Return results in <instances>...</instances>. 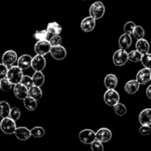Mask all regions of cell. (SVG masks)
Wrapping results in <instances>:
<instances>
[{"label": "cell", "mask_w": 151, "mask_h": 151, "mask_svg": "<svg viewBox=\"0 0 151 151\" xmlns=\"http://www.w3.org/2000/svg\"><path fill=\"white\" fill-rule=\"evenodd\" d=\"M31 135L35 138H41L46 134V131L44 128L41 126H35L30 130Z\"/></svg>", "instance_id": "cell-29"}, {"label": "cell", "mask_w": 151, "mask_h": 151, "mask_svg": "<svg viewBox=\"0 0 151 151\" xmlns=\"http://www.w3.org/2000/svg\"><path fill=\"white\" fill-rule=\"evenodd\" d=\"M9 116H10V118H12L13 120H15L16 122V121L19 120V119H20V117H21L20 110H19V109H18V108H16V107L11 108Z\"/></svg>", "instance_id": "cell-35"}, {"label": "cell", "mask_w": 151, "mask_h": 151, "mask_svg": "<svg viewBox=\"0 0 151 151\" xmlns=\"http://www.w3.org/2000/svg\"><path fill=\"white\" fill-rule=\"evenodd\" d=\"M96 26V19L91 16L84 18L81 23V28L83 32H89L94 29Z\"/></svg>", "instance_id": "cell-13"}, {"label": "cell", "mask_w": 151, "mask_h": 151, "mask_svg": "<svg viewBox=\"0 0 151 151\" xmlns=\"http://www.w3.org/2000/svg\"><path fill=\"white\" fill-rule=\"evenodd\" d=\"M118 43H119V48L127 50L131 47L132 44V38L129 34L124 33L119 37Z\"/></svg>", "instance_id": "cell-20"}, {"label": "cell", "mask_w": 151, "mask_h": 151, "mask_svg": "<svg viewBox=\"0 0 151 151\" xmlns=\"http://www.w3.org/2000/svg\"><path fill=\"white\" fill-rule=\"evenodd\" d=\"M12 85H13L12 83L7 79V77L1 78V80H0V88H1V91H10L12 88Z\"/></svg>", "instance_id": "cell-31"}, {"label": "cell", "mask_w": 151, "mask_h": 151, "mask_svg": "<svg viewBox=\"0 0 151 151\" xmlns=\"http://www.w3.org/2000/svg\"><path fill=\"white\" fill-rule=\"evenodd\" d=\"M0 128L4 134H7V135L14 134L17 128L16 121L13 120L10 116L2 118L0 122Z\"/></svg>", "instance_id": "cell-2"}, {"label": "cell", "mask_w": 151, "mask_h": 151, "mask_svg": "<svg viewBox=\"0 0 151 151\" xmlns=\"http://www.w3.org/2000/svg\"><path fill=\"white\" fill-rule=\"evenodd\" d=\"M141 63L145 68L151 69V53L147 52L143 54Z\"/></svg>", "instance_id": "cell-33"}, {"label": "cell", "mask_w": 151, "mask_h": 151, "mask_svg": "<svg viewBox=\"0 0 151 151\" xmlns=\"http://www.w3.org/2000/svg\"><path fill=\"white\" fill-rule=\"evenodd\" d=\"M129 60V56L127 51L123 49L116 50L113 55V62L115 66H122L126 64L127 62Z\"/></svg>", "instance_id": "cell-4"}, {"label": "cell", "mask_w": 151, "mask_h": 151, "mask_svg": "<svg viewBox=\"0 0 151 151\" xmlns=\"http://www.w3.org/2000/svg\"><path fill=\"white\" fill-rule=\"evenodd\" d=\"M33 37L38 41H41V40H47V41H49L52 36L50 35L47 29H43V30L35 31V33L33 34Z\"/></svg>", "instance_id": "cell-26"}, {"label": "cell", "mask_w": 151, "mask_h": 151, "mask_svg": "<svg viewBox=\"0 0 151 151\" xmlns=\"http://www.w3.org/2000/svg\"><path fill=\"white\" fill-rule=\"evenodd\" d=\"M136 50L139 51L142 54H145V53L149 52V50H150V44L145 38L137 40V43H136Z\"/></svg>", "instance_id": "cell-21"}, {"label": "cell", "mask_w": 151, "mask_h": 151, "mask_svg": "<svg viewBox=\"0 0 151 151\" xmlns=\"http://www.w3.org/2000/svg\"><path fill=\"white\" fill-rule=\"evenodd\" d=\"M32 80H33L34 85L37 86H42L45 81V77L41 71H37L32 75Z\"/></svg>", "instance_id": "cell-25"}, {"label": "cell", "mask_w": 151, "mask_h": 151, "mask_svg": "<svg viewBox=\"0 0 151 151\" xmlns=\"http://www.w3.org/2000/svg\"><path fill=\"white\" fill-rule=\"evenodd\" d=\"M105 103L109 106H114L119 103L120 97L119 94L115 89H107L103 96Z\"/></svg>", "instance_id": "cell-5"}, {"label": "cell", "mask_w": 151, "mask_h": 151, "mask_svg": "<svg viewBox=\"0 0 151 151\" xmlns=\"http://www.w3.org/2000/svg\"><path fill=\"white\" fill-rule=\"evenodd\" d=\"M66 50L61 45L52 46L50 50V55L55 60H63L66 57Z\"/></svg>", "instance_id": "cell-11"}, {"label": "cell", "mask_w": 151, "mask_h": 151, "mask_svg": "<svg viewBox=\"0 0 151 151\" xmlns=\"http://www.w3.org/2000/svg\"><path fill=\"white\" fill-rule=\"evenodd\" d=\"M90 145H91V149L92 151H103L104 150L103 142H101L99 140L96 139Z\"/></svg>", "instance_id": "cell-36"}, {"label": "cell", "mask_w": 151, "mask_h": 151, "mask_svg": "<svg viewBox=\"0 0 151 151\" xmlns=\"http://www.w3.org/2000/svg\"><path fill=\"white\" fill-rule=\"evenodd\" d=\"M24 102V106L26 108L27 110L29 111H33L35 110L37 108V100L32 98L30 96H27L24 100H23Z\"/></svg>", "instance_id": "cell-24"}, {"label": "cell", "mask_w": 151, "mask_h": 151, "mask_svg": "<svg viewBox=\"0 0 151 151\" xmlns=\"http://www.w3.org/2000/svg\"><path fill=\"white\" fill-rule=\"evenodd\" d=\"M50 43L51 44L52 47V46H58L61 45L62 44V38L60 36V35H52L49 40Z\"/></svg>", "instance_id": "cell-38"}, {"label": "cell", "mask_w": 151, "mask_h": 151, "mask_svg": "<svg viewBox=\"0 0 151 151\" xmlns=\"http://www.w3.org/2000/svg\"><path fill=\"white\" fill-rule=\"evenodd\" d=\"M13 94L15 97L19 100H24L27 96H29V88L25 86L22 83L14 85L13 88Z\"/></svg>", "instance_id": "cell-9"}, {"label": "cell", "mask_w": 151, "mask_h": 151, "mask_svg": "<svg viewBox=\"0 0 151 151\" xmlns=\"http://www.w3.org/2000/svg\"><path fill=\"white\" fill-rule=\"evenodd\" d=\"M83 1H86V0H83Z\"/></svg>", "instance_id": "cell-42"}, {"label": "cell", "mask_w": 151, "mask_h": 151, "mask_svg": "<svg viewBox=\"0 0 151 151\" xmlns=\"http://www.w3.org/2000/svg\"><path fill=\"white\" fill-rule=\"evenodd\" d=\"M136 26H137V25H136V24L134 23V22H132V21H129V22H126V23L125 24V25H124V27H123L124 32H125V33L129 34V35H132L133 32H134V29Z\"/></svg>", "instance_id": "cell-34"}, {"label": "cell", "mask_w": 151, "mask_h": 151, "mask_svg": "<svg viewBox=\"0 0 151 151\" xmlns=\"http://www.w3.org/2000/svg\"><path fill=\"white\" fill-rule=\"evenodd\" d=\"M9 67L7 66H6L5 64H4L3 63H1L0 64V78H3L7 77V72H8Z\"/></svg>", "instance_id": "cell-40"}, {"label": "cell", "mask_w": 151, "mask_h": 151, "mask_svg": "<svg viewBox=\"0 0 151 151\" xmlns=\"http://www.w3.org/2000/svg\"><path fill=\"white\" fill-rule=\"evenodd\" d=\"M17 53L14 50H7L3 54L1 58V63L5 64L8 67L14 66L15 63H17Z\"/></svg>", "instance_id": "cell-8"}, {"label": "cell", "mask_w": 151, "mask_h": 151, "mask_svg": "<svg viewBox=\"0 0 151 151\" xmlns=\"http://www.w3.org/2000/svg\"><path fill=\"white\" fill-rule=\"evenodd\" d=\"M142 55H143L142 53L138 51L137 50H133V51L130 52L128 53L129 60L131 62H134V63H137V62H141Z\"/></svg>", "instance_id": "cell-28"}, {"label": "cell", "mask_w": 151, "mask_h": 151, "mask_svg": "<svg viewBox=\"0 0 151 151\" xmlns=\"http://www.w3.org/2000/svg\"><path fill=\"white\" fill-rule=\"evenodd\" d=\"M29 96L32 97L37 101H39L41 100L43 97L42 90L41 87L37 86H32L29 88Z\"/></svg>", "instance_id": "cell-23"}, {"label": "cell", "mask_w": 151, "mask_h": 151, "mask_svg": "<svg viewBox=\"0 0 151 151\" xmlns=\"http://www.w3.org/2000/svg\"><path fill=\"white\" fill-rule=\"evenodd\" d=\"M132 35L136 39H142V38H144L145 35V31L144 28L142 27L139 26V25H137L134 28Z\"/></svg>", "instance_id": "cell-30"}, {"label": "cell", "mask_w": 151, "mask_h": 151, "mask_svg": "<svg viewBox=\"0 0 151 151\" xmlns=\"http://www.w3.org/2000/svg\"><path fill=\"white\" fill-rule=\"evenodd\" d=\"M22 84L25 86L27 87L28 88H30L31 86H34L33 80H32V77H29L28 75H24L23 78H22V81H21Z\"/></svg>", "instance_id": "cell-37"}, {"label": "cell", "mask_w": 151, "mask_h": 151, "mask_svg": "<svg viewBox=\"0 0 151 151\" xmlns=\"http://www.w3.org/2000/svg\"><path fill=\"white\" fill-rule=\"evenodd\" d=\"M112 138V132L107 128H101L96 132V139L103 143L109 142Z\"/></svg>", "instance_id": "cell-12"}, {"label": "cell", "mask_w": 151, "mask_h": 151, "mask_svg": "<svg viewBox=\"0 0 151 151\" xmlns=\"http://www.w3.org/2000/svg\"><path fill=\"white\" fill-rule=\"evenodd\" d=\"M146 95H147V98L151 100V85L149 86L146 89Z\"/></svg>", "instance_id": "cell-41"}, {"label": "cell", "mask_w": 151, "mask_h": 151, "mask_svg": "<svg viewBox=\"0 0 151 151\" xmlns=\"http://www.w3.org/2000/svg\"><path fill=\"white\" fill-rule=\"evenodd\" d=\"M139 133L142 136H148L151 134V127L150 125H142L139 128Z\"/></svg>", "instance_id": "cell-39"}, {"label": "cell", "mask_w": 151, "mask_h": 151, "mask_svg": "<svg viewBox=\"0 0 151 151\" xmlns=\"http://www.w3.org/2000/svg\"><path fill=\"white\" fill-rule=\"evenodd\" d=\"M0 107H1V110H0V116H1V117L4 118L9 116L10 109H11L10 104L6 101H1Z\"/></svg>", "instance_id": "cell-27"}, {"label": "cell", "mask_w": 151, "mask_h": 151, "mask_svg": "<svg viewBox=\"0 0 151 151\" xmlns=\"http://www.w3.org/2000/svg\"><path fill=\"white\" fill-rule=\"evenodd\" d=\"M14 135L20 141H27L32 137L30 130L26 127H18L15 131Z\"/></svg>", "instance_id": "cell-15"}, {"label": "cell", "mask_w": 151, "mask_h": 151, "mask_svg": "<svg viewBox=\"0 0 151 151\" xmlns=\"http://www.w3.org/2000/svg\"><path fill=\"white\" fill-rule=\"evenodd\" d=\"M105 12H106V7L102 1H95L90 6L89 15L96 20L103 18Z\"/></svg>", "instance_id": "cell-3"}, {"label": "cell", "mask_w": 151, "mask_h": 151, "mask_svg": "<svg viewBox=\"0 0 151 151\" xmlns=\"http://www.w3.org/2000/svg\"><path fill=\"white\" fill-rule=\"evenodd\" d=\"M47 31L51 36L55 35H60L62 32V27L60 24L56 22H50L47 24Z\"/></svg>", "instance_id": "cell-22"}, {"label": "cell", "mask_w": 151, "mask_h": 151, "mask_svg": "<svg viewBox=\"0 0 151 151\" xmlns=\"http://www.w3.org/2000/svg\"><path fill=\"white\" fill-rule=\"evenodd\" d=\"M118 84L117 77L114 74H109L104 78V85L107 89H115Z\"/></svg>", "instance_id": "cell-17"}, {"label": "cell", "mask_w": 151, "mask_h": 151, "mask_svg": "<svg viewBox=\"0 0 151 151\" xmlns=\"http://www.w3.org/2000/svg\"><path fill=\"white\" fill-rule=\"evenodd\" d=\"M140 83L137 80H131L128 81L125 86V91L128 94H134L139 89Z\"/></svg>", "instance_id": "cell-18"}, {"label": "cell", "mask_w": 151, "mask_h": 151, "mask_svg": "<svg viewBox=\"0 0 151 151\" xmlns=\"http://www.w3.org/2000/svg\"><path fill=\"white\" fill-rule=\"evenodd\" d=\"M32 60V58L29 55H22L18 58L17 66H19L22 70H25V69H27L29 67H31Z\"/></svg>", "instance_id": "cell-16"}, {"label": "cell", "mask_w": 151, "mask_h": 151, "mask_svg": "<svg viewBox=\"0 0 151 151\" xmlns=\"http://www.w3.org/2000/svg\"><path fill=\"white\" fill-rule=\"evenodd\" d=\"M114 111L116 115L119 116H122L126 114L127 108L124 104L121 103H118L117 104L114 106Z\"/></svg>", "instance_id": "cell-32"}, {"label": "cell", "mask_w": 151, "mask_h": 151, "mask_svg": "<svg viewBox=\"0 0 151 151\" xmlns=\"http://www.w3.org/2000/svg\"><path fill=\"white\" fill-rule=\"evenodd\" d=\"M136 79L139 83L140 85L141 84L142 85L147 84V83L151 81V69L145 68V69H142L140 71H139Z\"/></svg>", "instance_id": "cell-14"}, {"label": "cell", "mask_w": 151, "mask_h": 151, "mask_svg": "<svg viewBox=\"0 0 151 151\" xmlns=\"http://www.w3.org/2000/svg\"><path fill=\"white\" fill-rule=\"evenodd\" d=\"M79 139L86 145H91L96 140V132L91 129H84L79 133Z\"/></svg>", "instance_id": "cell-7"}, {"label": "cell", "mask_w": 151, "mask_h": 151, "mask_svg": "<svg viewBox=\"0 0 151 151\" xmlns=\"http://www.w3.org/2000/svg\"><path fill=\"white\" fill-rule=\"evenodd\" d=\"M23 70L18 66H12L9 67L7 74V78L13 85L19 83L23 78Z\"/></svg>", "instance_id": "cell-1"}, {"label": "cell", "mask_w": 151, "mask_h": 151, "mask_svg": "<svg viewBox=\"0 0 151 151\" xmlns=\"http://www.w3.org/2000/svg\"><path fill=\"white\" fill-rule=\"evenodd\" d=\"M52 45L50 41L47 40H41L38 41L34 46V51L36 54L46 55L48 53H50Z\"/></svg>", "instance_id": "cell-6"}, {"label": "cell", "mask_w": 151, "mask_h": 151, "mask_svg": "<svg viewBox=\"0 0 151 151\" xmlns=\"http://www.w3.org/2000/svg\"><path fill=\"white\" fill-rule=\"evenodd\" d=\"M46 63L47 62H46V59L44 57V55L36 54V55L32 58L31 68L35 72H37V71L42 72L46 67Z\"/></svg>", "instance_id": "cell-10"}, {"label": "cell", "mask_w": 151, "mask_h": 151, "mask_svg": "<svg viewBox=\"0 0 151 151\" xmlns=\"http://www.w3.org/2000/svg\"><path fill=\"white\" fill-rule=\"evenodd\" d=\"M139 121L141 125H151V109H145L140 112Z\"/></svg>", "instance_id": "cell-19"}]
</instances>
